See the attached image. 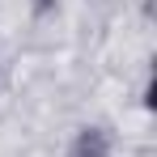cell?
Listing matches in <instances>:
<instances>
[{
  "label": "cell",
  "mask_w": 157,
  "mask_h": 157,
  "mask_svg": "<svg viewBox=\"0 0 157 157\" xmlns=\"http://www.w3.org/2000/svg\"><path fill=\"white\" fill-rule=\"evenodd\" d=\"M106 153H110L106 128H85L77 136V144H72V157H106Z\"/></svg>",
  "instance_id": "6da1fadb"
}]
</instances>
